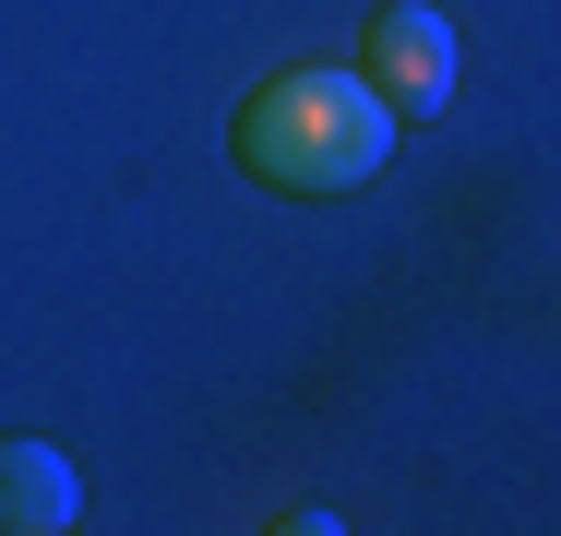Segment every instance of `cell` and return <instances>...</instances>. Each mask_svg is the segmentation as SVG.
Returning <instances> with one entry per match:
<instances>
[{
  "label": "cell",
  "instance_id": "1",
  "mask_svg": "<svg viewBox=\"0 0 561 536\" xmlns=\"http://www.w3.org/2000/svg\"><path fill=\"white\" fill-rule=\"evenodd\" d=\"M394 107L370 96L358 72H275L263 96L239 107V167L263 179V191H358V179H382L394 167Z\"/></svg>",
  "mask_w": 561,
  "mask_h": 536
},
{
  "label": "cell",
  "instance_id": "2",
  "mask_svg": "<svg viewBox=\"0 0 561 536\" xmlns=\"http://www.w3.org/2000/svg\"><path fill=\"white\" fill-rule=\"evenodd\" d=\"M454 24L431 12V0H382L370 12V96L394 107V119H443L454 107Z\"/></svg>",
  "mask_w": 561,
  "mask_h": 536
},
{
  "label": "cell",
  "instance_id": "3",
  "mask_svg": "<svg viewBox=\"0 0 561 536\" xmlns=\"http://www.w3.org/2000/svg\"><path fill=\"white\" fill-rule=\"evenodd\" d=\"M72 513H84L72 465H60L48 441H0V525H24V536H60Z\"/></svg>",
  "mask_w": 561,
  "mask_h": 536
}]
</instances>
